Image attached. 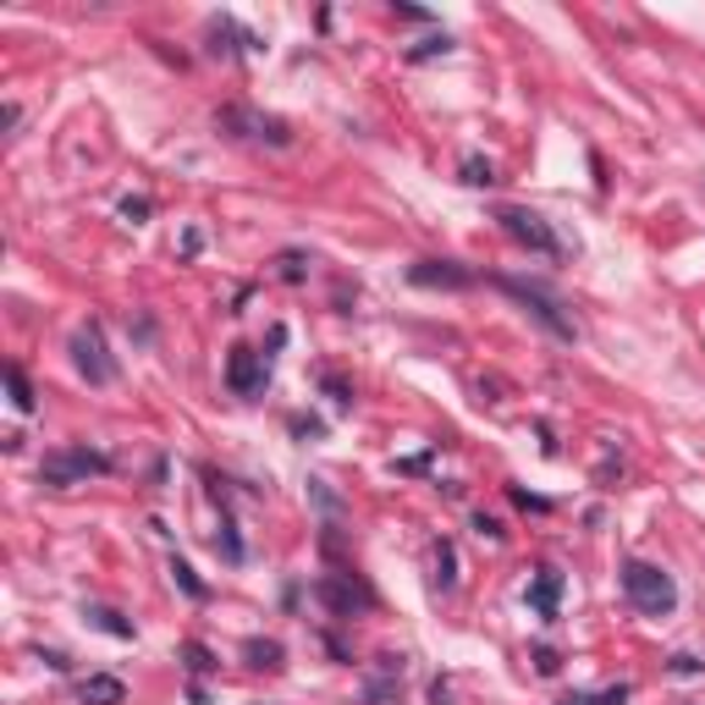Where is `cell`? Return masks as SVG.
Listing matches in <instances>:
<instances>
[{
    "label": "cell",
    "mask_w": 705,
    "mask_h": 705,
    "mask_svg": "<svg viewBox=\"0 0 705 705\" xmlns=\"http://www.w3.org/2000/svg\"><path fill=\"white\" fill-rule=\"evenodd\" d=\"M623 595L628 606H639L645 617H672L678 612V584L667 568L656 562H623Z\"/></svg>",
    "instance_id": "cell-1"
},
{
    "label": "cell",
    "mask_w": 705,
    "mask_h": 705,
    "mask_svg": "<svg viewBox=\"0 0 705 705\" xmlns=\"http://www.w3.org/2000/svg\"><path fill=\"white\" fill-rule=\"evenodd\" d=\"M496 221H502V232H507L513 243H524L529 254H546V259H562V254H568V248L557 243L551 221L535 215V210H524V204H496Z\"/></svg>",
    "instance_id": "cell-2"
},
{
    "label": "cell",
    "mask_w": 705,
    "mask_h": 705,
    "mask_svg": "<svg viewBox=\"0 0 705 705\" xmlns=\"http://www.w3.org/2000/svg\"><path fill=\"white\" fill-rule=\"evenodd\" d=\"M89 474H111V458L105 452H89V447H67V452H51L40 463V480L67 491V485H83Z\"/></svg>",
    "instance_id": "cell-3"
},
{
    "label": "cell",
    "mask_w": 705,
    "mask_h": 705,
    "mask_svg": "<svg viewBox=\"0 0 705 705\" xmlns=\"http://www.w3.org/2000/svg\"><path fill=\"white\" fill-rule=\"evenodd\" d=\"M496 287H502V292H513V298H518V303H524V309H529V314H535V320H540V325L557 336V342H573V320H568V314H562V309H557V303H551L540 287L513 281V276H496Z\"/></svg>",
    "instance_id": "cell-4"
},
{
    "label": "cell",
    "mask_w": 705,
    "mask_h": 705,
    "mask_svg": "<svg viewBox=\"0 0 705 705\" xmlns=\"http://www.w3.org/2000/svg\"><path fill=\"white\" fill-rule=\"evenodd\" d=\"M72 365L83 370L89 387H111V381H116V365L105 359V336H100V325H83V331L72 336Z\"/></svg>",
    "instance_id": "cell-5"
},
{
    "label": "cell",
    "mask_w": 705,
    "mask_h": 705,
    "mask_svg": "<svg viewBox=\"0 0 705 705\" xmlns=\"http://www.w3.org/2000/svg\"><path fill=\"white\" fill-rule=\"evenodd\" d=\"M226 387H232L237 398H259V392L270 387V365H265V352H254V347H232V352H226Z\"/></svg>",
    "instance_id": "cell-6"
},
{
    "label": "cell",
    "mask_w": 705,
    "mask_h": 705,
    "mask_svg": "<svg viewBox=\"0 0 705 705\" xmlns=\"http://www.w3.org/2000/svg\"><path fill=\"white\" fill-rule=\"evenodd\" d=\"M221 127H232V133H243V138H259V144H276V149H287L292 144V133H287V122L281 116H259V111H243V105H226L221 116H215Z\"/></svg>",
    "instance_id": "cell-7"
},
{
    "label": "cell",
    "mask_w": 705,
    "mask_h": 705,
    "mask_svg": "<svg viewBox=\"0 0 705 705\" xmlns=\"http://www.w3.org/2000/svg\"><path fill=\"white\" fill-rule=\"evenodd\" d=\"M409 281H414V287H452V292H458V287H469L474 276H469L463 265H452V259H419V265L409 270Z\"/></svg>",
    "instance_id": "cell-8"
},
{
    "label": "cell",
    "mask_w": 705,
    "mask_h": 705,
    "mask_svg": "<svg viewBox=\"0 0 705 705\" xmlns=\"http://www.w3.org/2000/svg\"><path fill=\"white\" fill-rule=\"evenodd\" d=\"M557 595H562V573H557V568H540V573H535V584H529V606H535V617H540V623H551V617H557Z\"/></svg>",
    "instance_id": "cell-9"
},
{
    "label": "cell",
    "mask_w": 705,
    "mask_h": 705,
    "mask_svg": "<svg viewBox=\"0 0 705 705\" xmlns=\"http://www.w3.org/2000/svg\"><path fill=\"white\" fill-rule=\"evenodd\" d=\"M83 705H122L127 700V683L122 678H111V672H94V678H83Z\"/></svg>",
    "instance_id": "cell-10"
},
{
    "label": "cell",
    "mask_w": 705,
    "mask_h": 705,
    "mask_svg": "<svg viewBox=\"0 0 705 705\" xmlns=\"http://www.w3.org/2000/svg\"><path fill=\"white\" fill-rule=\"evenodd\" d=\"M320 601H331L336 612H352V606H365L370 595L359 584H336V579H320Z\"/></svg>",
    "instance_id": "cell-11"
},
{
    "label": "cell",
    "mask_w": 705,
    "mask_h": 705,
    "mask_svg": "<svg viewBox=\"0 0 705 705\" xmlns=\"http://www.w3.org/2000/svg\"><path fill=\"white\" fill-rule=\"evenodd\" d=\"M7 392H12L18 414H34V387H29V376H23L18 365H7Z\"/></svg>",
    "instance_id": "cell-12"
},
{
    "label": "cell",
    "mask_w": 705,
    "mask_h": 705,
    "mask_svg": "<svg viewBox=\"0 0 705 705\" xmlns=\"http://www.w3.org/2000/svg\"><path fill=\"white\" fill-rule=\"evenodd\" d=\"M243 656H248V667H270V672L281 667V645H276V639H248Z\"/></svg>",
    "instance_id": "cell-13"
},
{
    "label": "cell",
    "mask_w": 705,
    "mask_h": 705,
    "mask_svg": "<svg viewBox=\"0 0 705 705\" xmlns=\"http://www.w3.org/2000/svg\"><path fill=\"white\" fill-rule=\"evenodd\" d=\"M89 623H94V628H105V634H116V639H133V623H122L111 606H89Z\"/></svg>",
    "instance_id": "cell-14"
},
{
    "label": "cell",
    "mask_w": 705,
    "mask_h": 705,
    "mask_svg": "<svg viewBox=\"0 0 705 705\" xmlns=\"http://www.w3.org/2000/svg\"><path fill=\"white\" fill-rule=\"evenodd\" d=\"M463 182H469V188H491V182H496V171H491V160H480V155H469V160H463Z\"/></svg>",
    "instance_id": "cell-15"
},
{
    "label": "cell",
    "mask_w": 705,
    "mask_h": 705,
    "mask_svg": "<svg viewBox=\"0 0 705 705\" xmlns=\"http://www.w3.org/2000/svg\"><path fill=\"white\" fill-rule=\"evenodd\" d=\"M436 568H441V573H436V584H441V590H452V584H458V573H452V568H458V557H452V546H447V540L436 546Z\"/></svg>",
    "instance_id": "cell-16"
},
{
    "label": "cell",
    "mask_w": 705,
    "mask_h": 705,
    "mask_svg": "<svg viewBox=\"0 0 705 705\" xmlns=\"http://www.w3.org/2000/svg\"><path fill=\"white\" fill-rule=\"evenodd\" d=\"M171 573H177V584H182V590H188V595H193V601H204V595H210V590H204V584H199V579H193V568H188V562H182V557H177V562H171Z\"/></svg>",
    "instance_id": "cell-17"
},
{
    "label": "cell",
    "mask_w": 705,
    "mask_h": 705,
    "mask_svg": "<svg viewBox=\"0 0 705 705\" xmlns=\"http://www.w3.org/2000/svg\"><path fill=\"white\" fill-rule=\"evenodd\" d=\"M182 656H188V667H193V672H210V667H215V656H210L204 645H193V639L182 645Z\"/></svg>",
    "instance_id": "cell-18"
},
{
    "label": "cell",
    "mask_w": 705,
    "mask_h": 705,
    "mask_svg": "<svg viewBox=\"0 0 705 705\" xmlns=\"http://www.w3.org/2000/svg\"><path fill=\"white\" fill-rule=\"evenodd\" d=\"M447 51H452V40L441 34V40H425V45L414 51V61H425V56H447Z\"/></svg>",
    "instance_id": "cell-19"
},
{
    "label": "cell",
    "mask_w": 705,
    "mask_h": 705,
    "mask_svg": "<svg viewBox=\"0 0 705 705\" xmlns=\"http://www.w3.org/2000/svg\"><path fill=\"white\" fill-rule=\"evenodd\" d=\"M122 215H127V221H133V226H138V221H144V215H149V204H144V199H127V204H122Z\"/></svg>",
    "instance_id": "cell-20"
},
{
    "label": "cell",
    "mask_w": 705,
    "mask_h": 705,
    "mask_svg": "<svg viewBox=\"0 0 705 705\" xmlns=\"http://www.w3.org/2000/svg\"><path fill=\"white\" fill-rule=\"evenodd\" d=\"M281 276L298 281V276H303V259H298V254H281Z\"/></svg>",
    "instance_id": "cell-21"
},
{
    "label": "cell",
    "mask_w": 705,
    "mask_h": 705,
    "mask_svg": "<svg viewBox=\"0 0 705 705\" xmlns=\"http://www.w3.org/2000/svg\"><path fill=\"white\" fill-rule=\"evenodd\" d=\"M562 705H595V700H590V694H568Z\"/></svg>",
    "instance_id": "cell-22"
}]
</instances>
